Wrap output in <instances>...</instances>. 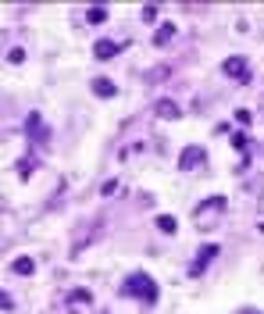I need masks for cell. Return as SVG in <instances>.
<instances>
[{"label": "cell", "mask_w": 264, "mask_h": 314, "mask_svg": "<svg viewBox=\"0 0 264 314\" xmlns=\"http://www.w3.org/2000/svg\"><path fill=\"white\" fill-rule=\"evenodd\" d=\"M104 18H107L104 7H93V11H90V21H104Z\"/></svg>", "instance_id": "cell-5"}, {"label": "cell", "mask_w": 264, "mask_h": 314, "mask_svg": "<svg viewBox=\"0 0 264 314\" xmlns=\"http://www.w3.org/2000/svg\"><path fill=\"white\" fill-rule=\"evenodd\" d=\"M14 272H18V275H29V272H32V261H29V257H18V261H14Z\"/></svg>", "instance_id": "cell-3"}, {"label": "cell", "mask_w": 264, "mask_h": 314, "mask_svg": "<svg viewBox=\"0 0 264 314\" xmlns=\"http://www.w3.org/2000/svg\"><path fill=\"white\" fill-rule=\"evenodd\" d=\"M225 68H229V75H239V79H243L247 72H243V61H229L225 64Z\"/></svg>", "instance_id": "cell-4"}, {"label": "cell", "mask_w": 264, "mask_h": 314, "mask_svg": "<svg viewBox=\"0 0 264 314\" xmlns=\"http://www.w3.org/2000/svg\"><path fill=\"white\" fill-rule=\"evenodd\" d=\"M171 32H175V29H171V25H164V29H161V32H157V43H164V39H168V36H171Z\"/></svg>", "instance_id": "cell-6"}, {"label": "cell", "mask_w": 264, "mask_h": 314, "mask_svg": "<svg viewBox=\"0 0 264 314\" xmlns=\"http://www.w3.org/2000/svg\"><path fill=\"white\" fill-rule=\"evenodd\" d=\"M115 50H118V47H115L111 39H100V47H97V57H111Z\"/></svg>", "instance_id": "cell-2"}, {"label": "cell", "mask_w": 264, "mask_h": 314, "mask_svg": "<svg viewBox=\"0 0 264 314\" xmlns=\"http://www.w3.org/2000/svg\"><path fill=\"white\" fill-rule=\"evenodd\" d=\"M125 293H143L146 304H150V300H157V286H153L146 275H132V279L125 282Z\"/></svg>", "instance_id": "cell-1"}]
</instances>
